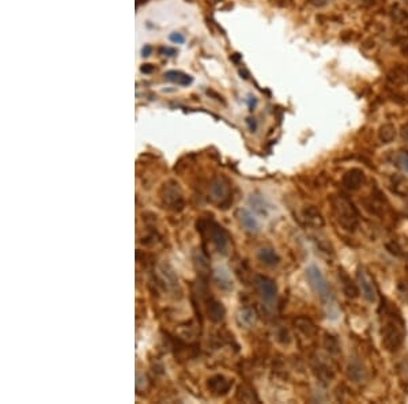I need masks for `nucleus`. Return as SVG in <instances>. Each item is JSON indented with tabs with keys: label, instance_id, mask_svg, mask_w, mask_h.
Here are the masks:
<instances>
[{
	"label": "nucleus",
	"instance_id": "nucleus-1",
	"mask_svg": "<svg viewBox=\"0 0 408 404\" xmlns=\"http://www.w3.org/2000/svg\"><path fill=\"white\" fill-rule=\"evenodd\" d=\"M380 332L383 339V347L389 353H396L402 349L406 340V321L402 312L386 298L381 300L380 305Z\"/></svg>",
	"mask_w": 408,
	"mask_h": 404
},
{
	"label": "nucleus",
	"instance_id": "nucleus-2",
	"mask_svg": "<svg viewBox=\"0 0 408 404\" xmlns=\"http://www.w3.org/2000/svg\"><path fill=\"white\" fill-rule=\"evenodd\" d=\"M331 206L339 226L343 227L346 232H355L360 225V215L353 203L346 196L336 195L331 199Z\"/></svg>",
	"mask_w": 408,
	"mask_h": 404
},
{
	"label": "nucleus",
	"instance_id": "nucleus-3",
	"mask_svg": "<svg viewBox=\"0 0 408 404\" xmlns=\"http://www.w3.org/2000/svg\"><path fill=\"white\" fill-rule=\"evenodd\" d=\"M306 279L309 282V286L321 298V301L325 302L327 305L332 306V304H334V294H332V290L329 287V283L325 279L321 269L318 268L317 265H314V264L309 265L306 268Z\"/></svg>",
	"mask_w": 408,
	"mask_h": 404
},
{
	"label": "nucleus",
	"instance_id": "nucleus-4",
	"mask_svg": "<svg viewBox=\"0 0 408 404\" xmlns=\"http://www.w3.org/2000/svg\"><path fill=\"white\" fill-rule=\"evenodd\" d=\"M357 283H358V287H360V294H362V297H363L367 302L373 304V302L377 301V286H376V283H374V279L372 278V275H370L363 267H360L358 271H357Z\"/></svg>",
	"mask_w": 408,
	"mask_h": 404
},
{
	"label": "nucleus",
	"instance_id": "nucleus-5",
	"mask_svg": "<svg viewBox=\"0 0 408 404\" xmlns=\"http://www.w3.org/2000/svg\"><path fill=\"white\" fill-rule=\"evenodd\" d=\"M255 286H256L257 293L262 295V298L267 302H272L276 298L278 294V287L275 285L272 279H269L268 276L256 275L255 278Z\"/></svg>",
	"mask_w": 408,
	"mask_h": 404
},
{
	"label": "nucleus",
	"instance_id": "nucleus-6",
	"mask_svg": "<svg viewBox=\"0 0 408 404\" xmlns=\"http://www.w3.org/2000/svg\"><path fill=\"white\" fill-rule=\"evenodd\" d=\"M211 193L214 199L219 202V206H222V208H227L226 206H229L233 202V199L230 197V187L225 178H216L214 181L211 185Z\"/></svg>",
	"mask_w": 408,
	"mask_h": 404
},
{
	"label": "nucleus",
	"instance_id": "nucleus-7",
	"mask_svg": "<svg viewBox=\"0 0 408 404\" xmlns=\"http://www.w3.org/2000/svg\"><path fill=\"white\" fill-rule=\"evenodd\" d=\"M366 183V174L365 171L358 167H353L348 171H346L343 174L341 178V184L344 188H347L348 190H360Z\"/></svg>",
	"mask_w": 408,
	"mask_h": 404
},
{
	"label": "nucleus",
	"instance_id": "nucleus-8",
	"mask_svg": "<svg viewBox=\"0 0 408 404\" xmlns=\"http://www.w3.org/2000/svg\"><path fill=\"white\" fill-rule=\"evenodd\" d=\"M337 276H339V281H340L341 290H343V293L346 294V297L353 298V300L354 298H358V295L360 294L358 283L351 279V276L348 275L347 271H344L343 268H339Z\"/></svg>",
	"mask_w": 408,
	"mask_h": 404
},
{
	"label": "nucleus",
	"instance_id": "nucleus-9",
	"mask_svg": "<svg viewBox=\"0 0 408 404\" xmlns=\"http://www.w3.org/2000/svg\"><path fill=\"white\" fill-rule=\"evenodd\" d=\"M208 234L211 236V241L216 246V249L219 252H225L227 244H229V237H227V233L225 232V229L219 225H216V223H211L210 229H208Z\"/></svg>",
	"mask_w": 408,
	"mask_h": 404
},
{
	"label": "nucleus",
	"instance_id": "nucleus-10",
	"mask_svg": "<svg viewBox=\"0 0 408 404\" xmlns=\"http://www.w3.org/2000/svg\"><path fill=\"white\" fill-rule=\"evenodd\" d=\"M237 216L241 225L250 233H257L260 232V225L255 218V215L252 214L250 211H248L246 208H240L237 213Z\"/></svg>",
	"mask_w": 408,
	"mask_h": 404
},
{
	"label": "nucleus",
	"instance_id": "nucleus-11",
	"mask_svg": "<svg viewBox=\"0 0 408 404\" xmlns=\"http://www.w3.org/2000/svg\"><path fill=\"white\" fill-rule=\"evenodd\" d=\"M232 381L223 376H215L208 381V389H211L215 395H226L232 388Z\"/></svg>",
	"mask_w": 408,
	"mask_h": 404
},
{
	"label": "nucleus",
	"instance_id": "nucleus-12",
	"mask_svg": "<svg viewBox=\"0 0 408 404\" xmlns=\"http://www.w3.org/2000/svg\"><path fill=\"white\" fill-rule=\"evenodd\" d=\"M257 256H259V260L262 263L268 265V267H275L280 263V256L272 248H262L257 253Z\"/></svg>",
	"mask_w": 408,
	"mask_h": 404
},
{
	"label": "nucleus",
	"instance_id": "nucleus-13",
	"mask_svg": "<svg viewBox=\"0 0 408 404\" xmlns=\"http://www.w3.org/2000/svg\"><path fill=\"white\" fill-rule=\"evenodd\" d=\"M162 197H164L165 203L170 204L174 208H177L176 206H178L180 208L183 207V197H181V193L178 192L176 187L171 188L169 185H166L165 187V195Z\"/></svg>",
	"mask_w": 408,
	"mask_h": 404
},
{
	"label": "nucleus",
	"instance_id": "nucleus-14",
	"mask_svg": "<svg viewBox=\"0 0 408 404\" xmlns=\"http://www.w3.org/2000/svg\"><path fill=\"white\" fill-rule=\"evenodd\" d=\"M314 372H316L317 377H320L324 382H328L331 380L335 379V370H334V367L331 366V365H328V363H325V362L320 361V359L317 361L316 366H314Z\"/></svg>",
	"mask_w": 408,
	"mask_h": 404
},
{
	"label": "nucleus",
	"instance_id": "nucleus-15",
	"mask_svg": "<svg viewBox=\"0 0 408 404\" xmlns=\"http://www.w3.org/2000/svg\"><path fill=\"white\" fill-rule=\"evenodd\" d=\"M295 325L305 336H314L317 333V327L314 325V323L312 321L311 318L308 317H298L295 318Z\"/></svg>",
	"mask_w": 408,
	"mask_h": 404
},
{
	"label": "nucleus",
	"instance_id": "nucleus-16",
	"mask_svg": "<svg viewBox=\"0 0 408 404\" xmlns=\"http://www.w3.org/2000/svg\"><path fill=\"white\" fill-rule=\"evenodd\" d=\"M365 367L360 361L354 359L353 362H350V366H348V377L350 379L354 380L355 382H360L362 380L365 379Z\"/></svg>",
	"mask_w": 408,
	"mask_h": 404
},
{
	"label": "nucleus",
	"instance_id": "nucleus-17",
	"mask_svg": "<svg viewBox=\"0 0 408 404\" xmlns=\"http://www.w3.org/2000/svg\"><path fill=\"white\" fill-rule=\"evenodd\" d=\"M165 78L168 80H170L173 83L181 86H188L192 83V78L187 75V73L181 72V71H168L165 73Z\"/></svg>",
	"mask_w": 408,
	"mask_h": 404
},
{
	"label": "nucleus",
	"instance_id": "nucleus-18",
	"mask_svg": "<svg viewBox=\"0 0 408 404\" xmlns=\"http://www.w3.org/2000/svg\"><path fill=\"white\" fill-rule=\"evenodd\" d=\"M208 314L213 321H220L225 316V308L218 301H211L208 305Z\"/></svg>",
	"mask_w": 408,
	"mask_h": 404
},
{
	"label": "nucleus",
	"instance_id": "nucleus-19",
	"mask_svg": "<svg viewBox=\"0 0 408 404\" xmlns=\"http://www.w3.org/2000/svg\"><path fill=\"white\" fill-rule=\"evenodd\" d=\"M396 138V128L392 124H385L380 128V139L384 143H390Z\"/></svg>",
	"mask_w": 408,
	"mask_h": 404
},
{
	"label": "nucleus",
	"instance_id": "nucleus-20",
	"mask_svg": "<svg viewBox=\"0 0 408 404\" xmlns=\"http://www.w3.org/2000/svg\"><path fill=\"white\" fill-rule=\"evenodd\" d=\"M305 215H306V219L309 220L312 225H314V226H323L324 225L323 215L320 214V211H317L314 207L308 208L305 211Z\"/></svg>",
	"mask_w": 408,
	"mask_h": 404
},
{
	"label": "nucleus",
	"instance_id": "nucleus-21",
	"mask_svg": "<svg viewBox=\"0 0 408 404\" xmlns=\"http://www.w3.org/2000/svg\"><path fill=\"white\" fill-rule=\"evenodd\" d=\"M325 349L329 354L336 355L340 353V344L337 342V339L332 335H327L325 336Z\"/></svg>",
	"mask_w": 408,
	"mask_h": 404
},
{
	"label": "nucleus",
	"instance_id": "nucleus-22",
	"mask_svg": "<svg viewBox=\"0 0 408 404\" xmlns=\"http://www.w3.org/2000/svg\"><path fill=\"white\" fill-rule=\"evenodd\" d=\"M397 165L400 166L403 170L408 171V153H400L397 155Z\"/></svg>",
	"mask_w": 408,
	"mask_h": 404
},
{
	"label": "nucleus",
	"instance_id": "nucleus-23",
	"mask_svg": "<svg viewBox=\"0 0 408 404\" xmlns=\"http://www.w3.org/2000/svg\"><path fill=\"white\" fill-rule=\"evenodd\" d=\"M169 38H170L171 43L174 44H184V41H185V37L181 33H171Z\"/></svg>",
	"mask_w": 408,
	"mask_h": 404
},
{
	"label": "nucleus",
	"instance_id": "nucleus-24",
	"mask_svg": "<svg viewBox=\"0 0 408 404\" xmlns=\"http://www.w3.org/2000/svg\"><path fill=\"white\" fill-rule=\"evenodd\" d=\"M150 53H151V47H148V45H146L144 48L142 49V55L144 56V57H147V56H150Z\"/></svg>",
	"mask_w": 408,
	"mask_h": 404
},
{
	"label": "nucleus",
	"instance_id": "nucleus-25",
	"mask_svg": "<svg viewBox=\"0 0 408 404\" xmlns=\"http://www.w3.org/2000/svg\"><path fill=\"white\" fill-rule=\"evenodd\" d=\"M253 119H248V124H249V128L252 129V131H256L257 128V124L256 121H252Z\"/></svg>",
	"mask_w": 408,
	"mask_h": 404
},
{
	"label": "nucleus",
	"instance_id": "nucleus-26",
	"mask_svg": "<svg viewBox=\"0 0 408 404\" xmlns=\"http://www.w3.org/2000/svg\"><path fill=\"white\" fill-rule=\"evenodd\" d=\"M250 99H249V108H250V110H253V108H255V106H256V104H257V99L255 97H249Z\"/></svg>",
	"mask_w": 408,
	"mask_h": 404
},
{
	"label": "nucleus",
	"instance_id": "nucleus-27",
	"mask_svg": "<svg viewBox=\"0 0 408 404\" xmlns=\"http://www.w3.org/2000/svg\"><path fill=\"white\" fill-rule=\"evenodd\" d=\"M152 67L151 64H146L144 67H142V72H151Z\"/></svg>",
	"mask_w": 408,
	"mask_h": 404
},
{
	"label": "nucleus",
	"instance_id": "nucleus-28",
	"mask_svg": "<svg viewBox=\"0 0 408 404\" xmlns=\"http://www.w3.org/2000/svg\"><path fill=\"white\" fill-rule=\"evenodd\" d=\"M403 136H404V139L408 142V125H406V127L403 128Z\"/></svg>",
	"mask_w": 408,
	"mask_h": 404
}]
</instances>
